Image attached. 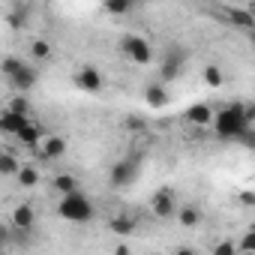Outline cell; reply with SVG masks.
Returning a JSON list of instances; mask_svg holds the SVG:
<instances>
[{"mask_svg":"<svg viewBox=\"0 0 255 255\" xmlns=\"http://www.w3.org/2000/svg\"><path fill=\"white\" fill-rule=\"evenodd\" d=\"M204 84H210V87H219V84H222L219 66H207V69H204Z\"/></svg>","mask_w":255,"mask_h":255,"instance_id":"cell-25","label":"cell"},{"mask_svg":"<svg viewBox=\"0 0 255 255\" xmlns=\"http://www.w3.org/2000/svg\"><path fill=\"white\" fill-rule=\"evenodd\" d=\"M237 249H243V252H252V249H255V234H252V231H246V234L240 237V246H237Z\"/></svg>","mask_w":255,"mask_h":255,"instance_id":"cell-27","label":"cell"},{"mask_svg":"<svg viewBox=\"0 0 255 255\" xmlns=\"http://www.w3.org/2000/svg\"><path fill=\"white\" fill-rule=\"evenodd\" d=\"M150 210H153V216H159V219H171V216L177 213L174 192H171V189H159V192H153V198H150Z\"/></svg>","mask_w":255,"mask_h":255,"instance_id":"cell-7","label":"cell"},{"mask_svg":"<svg viewBox=\"0 0 255 255\" xmlns=\"http://www.w3.org/2000/svg\"><path fill=\"white\" fill-rule=\"evenodd\" d=\"M138 180V159L135 156H126L120 159L117 165H111V174H108V183L114 189H123V186H129Z\"/></svg>","mask_w":255,"mask_h":255,"instance_id":"cell-5","label":"cell"},{"mask_svg":"<svg viewBox=\"0 0 255 255\" xmlns=\"http://www.w3.org/2000/svg\"><path fill=\"white\" fill-rule=\"evenodd\" d=\"M18 168H21V162H18L15 153H0V174L3 177H15Z\"/></svg>","mask_w":255,"mask_h":255,"instance_id":"cell-18","label":"cell"},{"mask_svg":"<svg viewBox=\"0 0 255 255\" xmlns=\"http://www.w3.org/2000/svg\"><path fill=\"white\" fill-rule=\"evenodd\" d=\"M240 201H243L246 207H252V204H255V195H252V192H243V195H240Z\"/></svg>","mask_w":255,"mask_h":255,"instance_id":"cell-29","label":"cell"},{"mask_svg":"<svg viewBox=\"0 0 255 255\" xmlns=\"http://www.w3.org/2000/svg\"><path fill=\"white\" fill-rule=\"evenodd\" d=\"M252 117H255L252 108H246V105H240V102H231V105L213 111V123H210V126L216 129L219 138L237 141L246 129H252Z\"/></svg>","mask_w":255,"mask_h":255,"instance_id":"cell-1","label":"cell"},{"mask_svg":"<svg viewBox=\"0 0 255 255\" xmlns=\"http://www.w3.org/2000/svg\"><path fill=\"white\" fill-rule=\"evenodd\" d=\"M183 66H186V51H183L180 45H171V48H165V54H162V63H159L162 81H174V78L183 72Z\"/></svg>","mask_w":255,"mask_h":255,"instance_id":"cell-6","label":"cell"},{"mask_svg":"<svg viewBox=\"0 0 255 255\" xmlns=\"http://www.w3.org/2000/svg\"><path fill=\"white\" fill-rule=\"evenodd\" d=\"M63 153H66V138H60V135L42 138V144H39V156L42 159H60Z\"/></svg>","mask_w":255,"mask_h":255,"instance_id":"cell-13","label":"cell"},{"mask_svg":"<svg viewBox=\"0 0 255 255\" xmlns=\"http://www.w3.org/2000/svg\"><path fill=\"white\" fill-rule=\"evenodd\" d=\"M108 228H111V234H117V237H129V234H135L138 222H135L132 216H111Z\"/></svg>","mask_w":255,"mask_h":255,"instance_id":"cell-15","label":"cell"},{"mask_svg":"<svg viewBox=\"0 0 255 255\" xmlns=\"http://www.w3.org/2000/svg\"><path fill=\"white\" fill-rule=\"evenodd\" d=\"M30 54H33V57H36V60H45V57H48V54H51V45H48V42H45V39H36V42H33V45H30Z\"/></svg>","mask_w":255,"mask_h":255,"instance_id":"cell-24","label":"cell"},{"mask_svg":"<svg viewBox=\"0 0 255 255\" xmlns=\"http://www.w3.org/2000/svg\"><path fill=\"white\" fill-rule=\"evenodd\" d=\"M57 213H60L66 222H90L93 213H96V207H93V201H90L87 195L72 192V195H63V198H60Z\"/></svg>","mask_w":255,"mask_h":255,"instance_id":"cell-3","label":"cell"},{"mask_svg":"<svg viewBox=\"0 0 255 255\" xmlns=\"http://www.w3.org/2000/svg\"><path fill=\"white\" fill-rule=\"evenodd\" d=\"M198 219H201L198 207H180V210H177V222H180L183 228H192V225H198Z\"/></svg>","mask_w":255,"mask_h":255,"instance_id":"cell-20","label":"cell"},{"mask_svg":"<svg viewBox=\"0 0 255 255\" xmlns=\"http://www.w3.org/2000/svg\"><path fill=\"white\" fill-rule=\"evenodd\" d=\"M225 18H228L234 27H240V30H252V27H255V9H252V6H246V9L231 6V9L225 12Z\"/></svg>","mask_w":255,"mask_h":255,"instance_id":"cell-12","label":"cell"},{"mask_svg":"<svg viewBox=\"0 0 255 255\" xmlns=\"http://www.w3.org/2000/svg\"><path fill=\"white\" fill-rule=\"evenodd\" d=\"M174 255H195V252H192V249H189V246H180V249H177V252H174Z\"/></svg>","mask_w":255,"mask_h":255,"instance_id":"cell-30","label":"cell"},{"mask_svg":"<svg viewBox=\"0 0 255 255\" xmlns=\"http://www.w3.org/2000/svg\"><path fill=\"white\" fill-rule=\"evenodd\" d=\"M30 123V117H21V114H15V111H0V132H6V135H18L24 126Z\"/></svg>","mask_w":255,"mask_h":255,"instance_id":"cell-10","label":"cell"},{"mask_svg":"<svg viewBox=\"0 0 255 255\" xmlns=\"http://www.w3.org/2000/svg\"><path fill=\"white\" fill-rule=\"evenodd\" d=\"M27 15H30V6H12L9 9V24L12 27H24L27 24Z\"/></svg>","mask_w":255,"mask_h":255,"instance_id":"cell-21","label":"cell"},{"mask_svg":"<svg viewBox=\"0 0 255 255\" xmlns=\"http://www.w3.org/2000/svg\"><path fill=\"white\" fill-rule=\"evenodd\" d=\"M9 111H15V114H21V117H30V102H27L24 96H12Z\"/></svg>","mask_w":255,"mask_h":255,"instance_id":"cell-23","label":"cell"},{"mask_svg":"<svg viewBox=\"0 0 255 255\" xmlns=\"http://www.w3.org/2000/svg\"><path fill=\"white\" fill-rule=\"evenodd\" d=\"M6 243H12V228L0 225V246H6Z\"/></svg>","mask_w":255,"mask_h":255,"instance_id":"cell-28","label":"cell"},{"mask_svg":"<svg viewBox=\"0 0 255 255\" xmlns=\"http://www.w3.org/2000/svg\"><path fill=\"white\" fill-rule=\"evenodd\" d=\"M15 180H18V186H24V189L39 186V168H36V165H21L18 174H15Z\"/></svg>","mask_w":255,"mask_h":255,"instance_id":"cell-17","label":"cell"},{"mask_svg":"<svg viewBox=\"0 0 255 255\" xmlns=\"http://www.w3.org/2000/svg\"><path fill=\"white\" fill-rule=\"evenodd\" d=\"M144 99H147L150 108H162V105L168 102V90H165V84H150V87L144 90Z\"/></svg>","mask_w":255,"mask_h":255,"instance_id":"cell-16","label":"cell"},{"mask_svg":"<svg viewBox=\"0 0 255 255\" xmlns=\"http://www.w3.org/2000/svg\"><path fill=\"white\" fill-rule=\"evenodd\" d=\"M186 120H189L192 126H210V123H213V108H210L207 102H198V105L186 108Z\"/></svg>","mask_w":255,"mask_h":255,"instance_id":"cell-14","label":"cell"},{"mask_svg":"<svg viewBox=\"0 0 255 255\" xmlns=\"http://www.w3.org/2000/svg\"><path fill=\"white\" fill-rule=\"evenodd\" d=\"M75 84H78L81 90H87V93H99V90H102V72H99L96 66H81V69L75 72Z\"/></svg>","mask_w":255,"mask_h":255,"instance_id":"cell-9","label":"cell"},{"mask_svg":"<svg viewBox=\"0 0 255 255\" xmlns=\"http://www.w3.org/2000/svg\"><path fill=\"white\" fill-rule=\"evenodd\" d=\"M0 72H3L6 84H9L15 93H27V90H33L36 81H39V72H36L30 63H24L21 57H3Z\"/></svg>","mask_w":255,"mask_h":255,"instance_id":"cell-2","label":"cell"},{"mask_svg":"<svg viewBox=\"0 0 255 255\" xmlns=\"http://www.w3.org/2000/svg\"><path fill=\"white\" fill-rule=\"evenodd\" d=\"M213 255H237V243L234 240H219L213 246Z\"/></svg>","mask_w":255,"mask_h":255,"instance_id":"cell-26","label":"cell"},{"mask_svg":"<svg viewBox=\"0 0 255 255\" xmlns=\"http://www.w3.org/2000/svg\"><path fill=\"white\" fill-rule=\"evenodd\" d=\"M42 138H45V129H42L39 123H33V120H30L24 129L15 135V141H18V144H24V147H30V150H36V147L42 144Z\"/></svg>","mask_w":255,"mask_h":255,"instance_id":"cell-11","label":"cell"},{"mask_svg":"<svg viewBox=\"0 0 255 255\" xmlns=\"http://www.w3.org/2000/svg\"><path fill=\"white\" fill-rule=\"evenodd\" d=\"M120 51L129 57L132 63H138V66H147V63L153 60V48H150V42H147L144 36H138V33H126V36L120 39Z\"/></svg>","mask_w":255,"mask_h":255,"instance_id":"cell-4","label":"cell"},{"mask_svg":"<svg viewBox=\"0 0 255 255\" xmlns=\"http://www.w3.org/2000/svg\"><path fill=\"white\" fill-rule=\"evenodd\" d=\"M102 9H105L108 15H126V12L132 9V3H129V0H108Z\"/></svg>","mask_w":255,"mask_h":255,"instance_id":"cell-22","label":"cell"},{"mask_svg":"<svg viewBox=\"0 0 255 255\" xmlns=\"http://www.w3.org/2000/svg\"><path fill=\"white\" fill-rule=\"evenodd\" d=\"M54 189H57L60 195H72V192H78V180H75L72 174H57V177H54Z\"/></svg>","mask_w":255,"mask_h":255,"instance_id":"cell-19","label":"cell"},{"mask_svg":"<svg viewBox=\"0 0 255 255\" xmlns=\"http://www.w3.org/2000/svg\"><path fill=\"white\" fill-rule=\"evenodd\" d=\"M33 225H36V210H33L30 204H18V207L12 210V216H9V228L27 234Z\"/></svg>","mask_w":255,"mask_h":255,"instance_id":"cell-8","label":"cell"}]
</instances>
